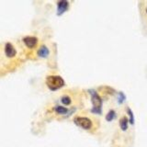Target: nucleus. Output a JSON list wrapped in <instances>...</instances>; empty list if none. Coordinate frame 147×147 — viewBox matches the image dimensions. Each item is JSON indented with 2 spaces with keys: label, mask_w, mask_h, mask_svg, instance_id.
Returning a JSON list of instances; mask_svg holds the SVG:
<instances>
[{
  "label": "nucleus",
  "mask_w": 147,
  "mask_h": 147,
  "mask_svg": "<svg viewBox=\"0 0 147 147\" xmlns=\"http://www.w3.org/2000/svg\"><path fill=\"white\" fill-rule=\"evenodd\" d=\"M93 95H92V101H93V104H94V109H99L100 106H101V99L98 96V95L94 91H91Z\"/></svg>",
  "instance_id": "nucleus-5"
},
{
  "label": "nucleus",
  "mask_w": 147,
  "mask_h": 147,
  "mask_svg": "<svg viewBox=\"0 0 147 147\" xmlns=\"http://www.w3.org/2000/svg\"><path fill=\"white\" fill-rule=\"evenodd\" d=\"M62 102L63 104H70L71 103V99L68 96H63L62 98Z\"/></svg>",
  "instance_id": "nucleus-9"
},
{
  "label": "nucleus",
  "mask_w": 147,
  "mask_h": 147,
  "mask_svg": "<svg viewBox=\"0 0 147 147\" xmlns=\"http://www.w3.org/2000/svg\"><path fill=\"white\" fill-rule=\"evenodd\" d=\"M67 6H68V3L66 1H60L58 3V7L60 9H63V10H64L65 7H67Z\"/></svg>",
  "instance_id": "nucleus-7"
},
{
  "label": "nucleus",
  "mask_w": 147,
  "mask_h": 147,
  "mask_svg": "<svg viewBox=\"0 0 147 147\" xmlns=\"http://www.w3.org/2000/svg\"><path fill=\"white\" fill-rule=\"evenodd\" d=\"M127 123H128V119L126 117H122L121 119V121H119V125H121L123 131H125L127 129Z\"/></svg>",
  "instance_id": "nucleus-6"
},
{
  "label": "nucleus",
  "mask_w": 147,
  "mask_h": 147,
  "mask_svg": "<svg viewBox=\"0 0 147 147\" xmlns=\"http://www.w3.org/2000/svg\"><path fill=\"white\" fill-rule=\"evenodd\" d=\"M5 53H6L7 56L8 57H13L16 54V50L14 49L13 45L11 43H6L5 44Z\"/></svg>",
  "instance_id": "nucleus-3"
},
{
  "label": "nucleus",
  "mask_w": 147,
  "mask_h": 147,
  "mask_svg": "<svg viewBox=\"0 0 147 147\" xmlns=\"http://www.w3.org/2000/svg\"><path fill=\"white\" fill-rule=\"evenodd\" d=\"M23 41H24V43L28 46V47L32 48L36 45L37 39L35 38V37H32V36H27L23 39Z\"/></svg>",
  "instance_id": "nucleus-4"
},
{
  "label": "nucleus",
  "mask_w": 147,
  "mask_h": 147,
  "mask_svg": "<svg viewBox=\"0 0 147 147\" xmlns=\"http://www.w3.org/2000/svg\"><path fill=\"white\" fill-rule=\"evenodd\" d=\"M46 84L49 86V88L55 90L63 86V80L58 76H50L46 79Z\"/></svg>",
  "instance_id": "nucleus-1"
},
{
  "label": "nucleus",
  "mask_w": 147,
  "mask_h": 147,
  "mask_svg": "<svg viewBox=\"0 0 147 147\" xmlns=\"http://www.w3.org/2000/svg\"><path fill=\"white\" fill-rule=\"evenodd\" d=\"M48 53V50L46 49V47H44V46H42L40 50H39V54L41 55V56H44V55H46Z\"/></svg>",
  "instance_id": "nucleus-8"
},
{
  "label": "nucleus",
  "mask_w": 147,
  "mask_h": 147,
  "mask_svg": "<svg viewBox=\"0 0 147 147\" xmlns=\"http://www.w3.org/2000/svg\"><path fill=\"white\" fill-rule=\"evenodd\" d=\"M75 122L78 126L84 128L86 130H90L92 128V125H93V124H92V121L86 117H78L77 116L75 118Z\"/></svg>",
  "instance_id": "nucleus-2"
},
{
  "label": "nucleus",
  "mask_w": 147,
  "mask_h": 147,
  "mask_svg": "<svg viewBox=\"0 0 147 147\" xmlns=\"http://www.w3.org/2000/svg\"><path fill=\"white\" fill-rule=\"evenodd\" d=\"M54 109H55V111L58 112V113H65V112H67V109H64V108H62V107H56Z\"/></svg>",
  "instance_id": "nucleus-10"
}]
</instances>
